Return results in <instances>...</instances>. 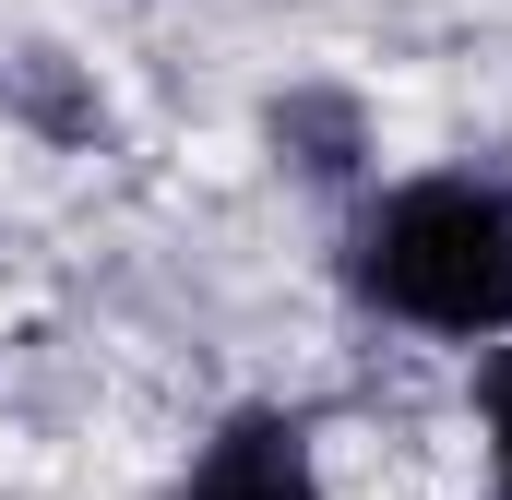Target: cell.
<instances>
[{
  "instance_id": "6da1fadb",
  "label": "cell",
  "mask_w": 512,
  "mask_h": 500,
  "mask_svg": "<svg viewBox=\"0 0 512 500\" xmlns=\"http://www.w3.org/2000/svg\"><path fill=\"white\" fill-rule=\"evenodd\" d=\"M334 298L417 346H512V167H382L334 215Z\"/></svg>"
},
{
  "instance_id": "7a4b0ae2",
  "label": "cell",
  "mask_w": 512,
  "mask_h": 500,
  "mask_svg": "<svg viewBox=\"0 0 512 500\" xmlns=\"http://www.w3.org/2000/svg\"><path fill=\"white\" fill-rule=\"evenodd\" d=\"M251 131H262V167H274L286 191H310L322 215H346V203L382 179V108H370L346 72H286L251 108Z\"/></svg>"
},
{
  "instance_id": "3957f363",
  "label": "cell",
  "mask_w": 512,
  "mask_h": 500,
  "mask_svg": "<svg viewBox=\"0 0 512 500\" xmlns=\"http://www.w3.org/2000/svg\"><path fill=\"white\" fill-rule=\"evenodd\" d=\"M155 500H334V465H322V429L298 417V405H227L179 465H167V489Z\"/></svg>"
},
{
  "instance_id": "277c9868",
  "label": "cell",
  "mask_w": 512,
  "mask_h": 500,
  "mask_svg": "<svg viewBox=\"0 0 512 500\" xmlns=\"http://www.w3.org/2000/svg\"><path fill=\"white\" fill-rule=\"evenodd\" d=\"M0 120L36 155H120V96L72 36H0Z\"/></svg>"
},
{
  "instance_id": "5b68a950",
  "label": "cell",
  "mask_w": 512,
  "mask_h": 500,
  "mask_svg": "<svg viewBox=\"0 0 512 500\" xmlns=\"http://www.w3.org/2000/svg\"><path fill=\"white\" fill-rule=\"evenodd\" d=\"M465 417H477L489 500H512V346H477V370H465Z\"/></svg>"
}]
</instances>
